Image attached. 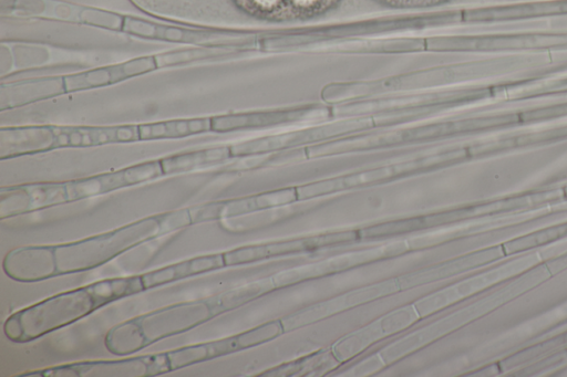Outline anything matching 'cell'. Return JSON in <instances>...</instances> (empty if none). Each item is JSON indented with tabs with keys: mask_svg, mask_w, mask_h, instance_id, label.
Instances as JSON below:
<instances>
[{
	"mask_svg": "<svg viewBox=\"0 0 567 377\" xmlns=\"http://www.w3.org/2000/svg\"><path fill=\"white\" fill-rule=\"evenodd\" d=\"M144 291L141 274L96 281L19 310L6 320L3 333L13 343H29L71 325L112 302Z\"/></svg>",
	"mask_w": 567,
	"mask_h": 377,
	"instance_id": "obj_1",
	"label": "cell"
},
{
	"mask_svg": "<svg viewBox=\"0 0 567 377\" xmlns=\"http://www.w3.org/2000/svg\"><path fill=\"white\" fill-rule=\"evenodd\" d=\"M190 224L187 208L150 216L79 241L55 244L58 276L99 268L132 248Z\"/></svg>",
	"mask_w": 567,
	"mask_h": 377,
	"instance_id": "obj_2",
	"label": "cell"
},
{
	"mask_svg": "<svg viewBox=\"0 0 567 377\" xmlns=\"http://www.w3.org/2000/svg\"><path fill=\"white\" fill-rule=\"evenodd\" d=\"M167 352L118 360H90L59 365L22 374L24 377H154L171 373Z\"/></svg>",
	"mask_w": 567,
	"mask_h": 377,
	"instance_id": "obj_3",
	"label": "cell"
},
{
	"mask_svg": "<svg viewBox=\"0 0 567 377\" xmlns=\"http://www.w3.org/2000/svg\"><path fill=\"white\" fill-rule=\"evenodd\" d=\"M217 317L209 297L178 302L135 316L145 346L183 334Z\"/></svg>",
	"mask_w": 567,
	"mask_h": 377,
	"instance_id": "obj_4",
	"label": "cell"
},
{
	"mask_svg": "<svg viewBox=\"0 0 567 377\" xmlns=\"http://www.w3.org/2000/svg\"><path fill=\"white\" fill-rule=\"evenodd\" d=\"M285 331L282 320H274L233 336L168 350L172 371L261 345Z\"/></svg>",
	"mask_w": 567,
	"mask_h": 377,
	"instance_id": "obj_5",
	"label": "cell"
},
{
	"mask_svg": "<svg viewBox=\"0 0 567 377\" xmlns=\"http://www.w3.org/2000/svg\"><path fill=\"white\" fill-rule=\"evenodd\" d=\"M420 320L414 304L396 308L341 337L331 346L332 353L340 363H349L383 339L412 327Z\"/></svg>",
	"mask_w": 567,
	"mask_h": 377,
	"instance_id": "obj_6",
	"label": "cell"
},
{
	"mask_svg": "<svg viewBox=\"0 0 567 377\" xmlns=\"http://www.w3.org/2000/svg\"><path fill=\"white\" fill-rule=\"evenodd\" d=\"M360 239L361 234L359 230H348L279 242L246 245L223 252V254L225 265L234 266L274 256L316 251L318 249L349 243Z\"/></svg>",
	"mask_w": 567,
	"mask_h": 377,
	"instance_id": "obj_7",
	"label": "cell"
},
{
	"mask_svg": "<svg viewBox=\"0 0 567 377\" xmlns=\"http://www.w3.org/2000/svg\"><path fill=\"white\" fill-rule=\"evenodd\" d=\"M409 248L410 244L408 241L398 240L384 245L362 249L348 254L336 255L316 263L289 269L272 275V280L276 287H282L321 275L333 274L384 256L398 255L409 250Z\"/></svg>",
	"mask_w": 567,
	"mask_h": 377,
	"instance_id": "obj_8",
	"label": "cell"
},
{
	"mask_svg": "<svg viewBox=\"0 0 567 377\" xmlns=\"http://www.w3.org/2000/svg\"><path fill=\"white\" fill-rule=\"evenodd\" d=\"M164 176L161 159L65 181L69 202L109 193Z\"/></svg>",
	"mask_w": 567,
	"mask_h": 377,
	"instance_id": "obj_9",
	"label": "cell"
},
{
	"mask_svg": "<svg viewBox=\"0 0 567 377\" xmlns=\"http://www.w3.org/2000/svg\"><path fill=\"white\" fill-rule=\"evenodd\" d=\"M122 31L144 39L193 44L196 46L224 48L239 43L238 38L233 33L207 28H184L162 24L131 15H124Z\"/></svg>",
	"mask_w": 567,
	"mask_h": 377,
	"instance_id": "obj_10",
	"label": "cell"
},
{
	"mask_svg": "<svg viewBox=\"0 0 567 377\" xmlns=\"http://www.w3.org/2000/svg\"><path fill=\"white\" fill-rule=\"evenodd\" d=\"M372 125L373 122L370 117L347 119L323 126L311 127L297 132L278 134L274 136H266L229 145L230 154L231 157H244L268 153L275 149L290 147L293 145L318 142L330 136H336L338 134H344L348 132L367 128Z\"/></svg>",
	"mask_w": 567,
	"mask_h": 377,
	"instance_id": "obj_11",
	"label": "cell"
},
{
	"mask_svg": "<svg viewBox=\"0 0 567 377\" xmlns=\"http://www.w3.org/2000/svg\"><path fill=\"white\" fill-rule=\"evenodd\" d=\"M298 199L297 188H285L241 198L200 203L188 208L192 224L233 218L262 209L291 203Z\"/></svg>",
	"mask_w": 567,
	"mask_h": 377,
	"instance_id": "obj_12",
	"label": "cell"
},
{
	"mask_svg": "<svg viewBox=\"0 0 567 377\" xmlns=\"http://www.w3.org/2000/svg\"><path fill=\"white\" fill-rule=\"evenodd\" d=\"M68 202L65 181L1 187L0 219L3 220Z\"/></svg>",
	"mask_w": 567,
	"mask_h": 377,
	"instance_id": "obj_13",
	"label": "cell"
},
{
	"mask_svg": "<svg viewBox=\"0 0 567 377\" xmlns=\"http://www.w3.org/2000/svg\"><path fill=\"white\" fill-rule=\"evenodd\" d=\"M241 12L265 21H301L324 14L342 0H231Z\"/></svg>",
	"mask_w": 567,
	"mask_h": 377,
	"instance_id": "obj_14",
	"label": "cell"
},
{
	"mask_svg": "<svg viewBox=\"0 0 567 377\" xmlns=\"http://www.w3.org/2000/svg\"><path fill=\"white\" fill-rule=\"evenodd\" d=\"M327 107L307 105L290 109L231 113L210 117V132L228 133L323 117Z\"/></svg>",
	"mask_w": 567,
	"mask_h": 377,
	"instance_id": "obj_15",
	"label": "cell"
},
{
	"mask_svg": "<svg viewBox=\"0 0 567 377\" xmlns=\"http://www.w3.org/2000/svg\"><path fill=\"white\" fill-rule=\"evenodd\" d=\"M155 55L140 56L125 62L65 74V93L113 85L157 70Z\"/></svg>",
	"mask_w": 567,
	"mask_h": 377,
	"instance_id": "obj_16",
	"label": "cell"
},
{
	"mask_svg": "<svg viewBox=\"0 0 567 377\" xmlns=\"http://www.w3.org/2000/svg\"><path fill=\"white\" fill-rule=\"evenodd\" d=\"M2 270L22 283L41 282L58 276L54 245H27L10 250L2 260Z\"/></svg>",
	"mask_w": 567,
	"mask_h": 377,
	"instance_id": "obj_17",
	"label": "cell"
},
{
	"mask_svg": "<svg viewBox=\"0 0 567 377\" xmlns=\"http://www.w3.org/2000/svg\"><path fill=\"white\" fill-rule=\"evenodd\" d=\"M401 291L396 277L350 291L334 300L297 312L282 320L285 329H292L324 317L331 313L347 310L362 303L378 300Z\"/></svg>",
	"mask_w": 567,
	"mask_h": 377,
	"instance_id": "obj_18",
	"label": "cell"
},
{
	"mask_svg": "<svg viewBox=\"0 0 567 377\" xmlns=\"http://www.w3.org/2000/svg\"><path fill=\"white\" fill-rule=\"evenodd\" d=\"M425 167V158L374 168L297 188L298 199H308L358 186L371 185Z\"/></svg>",
	"mask_w": 567,
	"mask_h": 377,
	"instance_id": "obj_19",
	"label": "cell"
},
{
	"mask_svg": "<svg viewBox=\"0 0 567 377\" xmlns=\"http://www.w3.org/2000/svg\"><path fill=\"white\" fill-rule=\"evenodd\" d=\"M55 149L94 147L140 140L138 125L116 126H54Z\"/></svg>",
	"mask_w": 567,
	"mask_h": 377,
	"instance_id": "obj_20",
	"label": "cell"
},
{
	"mask_svg": "<svg viewBox=\"0 0 567 377\" xmlns=\"http://www.w3.org/2000/svg\"><path fill=\"white\" fill-rule=\"evenodd\" d=\"M55 142L53 125L1 127L0 159L50 151L55 149Z\"/></svg>",
	"mask_w": 567,
	"mask_h": 377,
	"instance_id": "obj_21",
	"label": "cell"
},
{
	"mask_svg": "<svg viewBox=\"0 0 567 377\" xmlns=\"http://www.w3.org/2000/svg\"><path fill=\"white\" fill-rule=\"evenodd\" d=\"M65 93L64 75L1 82L0 109H9Z\"/></svg>",
	"mask_w": 567,
	"mask_h": 377,
	"instance_id": "obj_22",
	"label": "cell"
},
{
	"mask_svg": "<svg viewBox=\"0 0 567 377\" xmlns=\"http://www.w3.org/2000/svg\"><path fill=\"white\" fill-rule=\"evenodd\" d=\"M223 253L206 254L163 266L142 275L145 290L225 268Z\"/></svg>",
	"mask_w": 567,
	"mask_h": 377,
	"instance_id": "obj_23",
	"label": "cell"
},
{
	"mask_svg": "<svg viewBox=\"0 0 567 377\" xmlns=\"http://www.w3.org/2000/svg\"><path fill=\"white\" fill-rule=\"evenodd\" d=\"M140 140L176 139L210 132V117L179 118L138 125Z\"/></svg>",
	"mask_w": 567,
	"mask_h": 377,
	"instance_id": "obj_24",
	"label": "cell"
},
{
	"mask_svg": "<svg viewBox=\"0 0 567 377\" xmlns=\"http://www.w3.org/2000/svg\"><path fill=\"white\" fill-rule=\"evenodd\" d=\"M230 158L229 146H217L174 154L161 158V163L164 175H172L220 164Z\"/></svg>",
	"mask_w": 567,
	"mask_h": 377,
	"instance_id": "obj_25",
	"label": "cell"
},
{
	"mask_svg": "<svg viewBox=\"0 0 567 377\" xmlns=\"http://www.w3.org/2000/svg\"><path fill=\"white\" fill-rule=\"evenodd\" d=\"M276 289L272 276L264 277L209 296L216 316L236 310Z\"/></svg>",
	"mask_w": 567,
	"mask_h": 377,
	"instance_id": "obj_26",
	"label": "cell"
},
{
	"mask_svg": "<svg viewBox=\"0 0 567 377\" xmlns=\"http://www.w3.org/2000/svg\"><path fill=\"white\" fill-rule=\"evenodd\" d=\"M341 363L336 358L331 347L284 364L262 374V376H303L321 375L337 368Z\"/></svg>",
	"mask_w": 567,
	"mask_h": 377,
	"instance_id": "obj_27",
	"label": "cell"
},
{
	"mask_svg": "<svg viewBox=\"0 0 567 377\" xmlns=\"http://www.w3.org/2000/svg\"><path fill=\"white\" fill-rule=\"evenodd\" d=\"M104 344L116 356L136 354L146 347L134 317L113 326L106 333Z\"/></svg>",
	"mask_w": 567,
	"mask_h": 377,
	"instance_id": "obj_28",
	"label": "cell"
},
{
	"mask_svg": "<svg viewBox=\"0 0 567 377\" xmlns=\"http://www.w3.org/2000/svg\"><path fill=\"white\" fill-rule=\"evenodd\" d=\"M231 52L221 48L215 46H196L190 49L174 50L155 55L158 69L189 64L224 55H229Z\"/></svg>",
	"mask_w": 567,
	"mask_h": 377,
	"instance_id": "obj_29",
	"label": "cell"
},
{
	"mask_svg": "<svg viewBox=\"0 0 567 377\" xmlns=\"http://www.w3.org/2000/svg\"><path fill=\"white\" fill-rule=\"evenodd\" d=\"M373 352V350H372ZM386 366L384 359L381 357L379 352H373L362 357L361 362L349 366L346 365L343 371L340 375L347 376H363L378 371Z\"/></svg>",
	"mask_w": 567,
	"mask_h": 377,
	"instance_id": "obj_30",
	"label": "cell"
},
{
	"mask_svg": "<svg viewBox=\"0 0 567 377\" xmlns=\"http://www.w3.org/2000/svg\"><path fill=\"white\" fill-rule=\"evenodd\" d=\"M374 2L396 9L425 8L449 2L451 0H373Z\"/></svg>",
	"mask_w": 567,
	"mask_h": 377,
	"instance_id": "obj_31",
	"label": "cell"
}]
</instances>
